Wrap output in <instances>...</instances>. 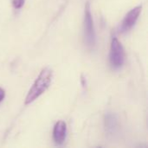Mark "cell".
I'll use <instances>...</instances> for the list:
<instances>
[{"mask_svg": "<svg viewBox=\"0 0 148 148\" xmlns=\"http://www.w3.org/2000/svg\"><path fill=\"white\" fill-rule=\"evenodd\" d=\"M53 79V71L49 68H44L34 82L25 98V104H30L40 97L49 87Z\"/></svg>", "mask_w": 148, "mask_h": 148, "instance_id": "obj_1", "label": "cell"}, {"mask_svg": "<svg viewBox=\"0 0 148 148\" xmlns=\"http://www.w3.org/2000/svg\"><path fill=\"white\" fill-rule=\"evenodd\" d=\"M126 54L124 48L117 37L114 36L111 42L110 53H109V62L110 65L114 69H120L125 62Z\"/></svg>", "mask_w": 148, "mask_h": 148, "instance_id": "obj_2", "label": "cell"}, {"mask_svg": "<svg viewBox=\"0 0 148 148\" xmlns=\"http://www.w3.org/2000/svg\"><path fill=\"white\" fill-rule=\"evenodd\" d=\"M84 38L88 48L94 49V47L96 44V36L90 5L88 3H86L84 11Z\"/></svg>", "mask_w": 148, "mask_h": 148, "instance_id": "obj_3", "label": "cell"}, {"mask_svg": "<svg viewBox=\"0 0 148 148\" xmlns=\"http://www.w3.org/2000/svg\"><path fill=\"white\" fill-rule=\"evenodd\" d=\"M141 10H142V6L139 5V6H136L134 9H132L126 15V16L124 17V19L119 28V31L121 33L124 34V33L128 32L135 25V23L140 16V14L141 12Z\"/></svg>", "mask_w": 148, "mask_h": 148, "instance_id": "obj_4", "label": "cell"}, {"mask_svg": "<svg viewBox=\"0 0 148 148\" xmlns=\"http://www.w3.org/2000/svg\"><path fill=\"white\" fill-rule=\"evenodd\" d=\"M104 127L108 135L114 136L119 131V121L115 114L108 112L104 116Z\"/></svg>", "mask_w": 148, "mask_h": 148, "instance_id": "obj_5", "label": "cell"}, {"mask_svg": "<svg viewBox=\"0 0 148 148\" xmlns=\"http://www.w3.org/2000/svg\"><path fill=\"white\" fill-rule=\"evenodd\" d=\"M67 134V125L64 121H59L56 123L53 129V139L56 145L61 146L64 143Z\"/></svg>", "mask_w": 148, "mask_h": 148, "instance_id": "obj_6", "label": "cell"}, {"mask_svg": "<svg viewBox=\"0 0 148 148\" xmlns=\"http://www.w3.org/2000/svg\"><path fill=\"white\" fill-rule=\"evenodd\" d=\"M25 0H12V5L16 10L21 9L24 4Z\"/></svg>", "mask_w": 148, "mask_h": 148, "instance_id": "obj_7", "label": "cell"}, {"mask_svg": "<svg viewBox=\"0 0 148 148\" xmlns=\"http://www.w3.org/2000/svg\"><path fill=\"white\" fill-rule=\"evenodd\" d=\"M4 97H5V92H4V90L2 88H0V103L3 101Z\"/></svg>", "mask_w": 148, "mask_h": 148, "instance_id": "obj_8", "label": "cell"}]
</instances>
